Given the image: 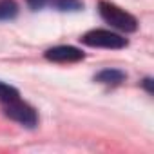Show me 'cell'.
<instances>
[{"mask_svg": "<svg viewBox=\"0 0 154 154\" xmlns=\"http://www.w3.org/2000/svg\"><path fill=\"white\" fill-rule=\"evenodd\" d=\"M80 40H82L85 45H91V47H105V49H122V47L127 45V40H125V38H122V36L116 35V33L105 31V29L89 31V33H85Z\"/></svg>", "mask_w": 154, "mask_h": 154, "instance_id": "7a4b0ae2", "label": "cell"}, {"mask_svg": "<svg viewBox=\"0 0 154 154\" xmlns=\"http://www.w3.org/2000/svg\"><path fill=\"white\" fill-rule=\"evenodd\" d=\"M18 98V91L4 82H0V103H8Z\"/></svg>", "mask_w": 154, "mask_h": 154, "instance_id": "52a82bcc", "label": "cell"}, {"mask_svg": "<svg viewBox=\"0 0 154 154\" xmlns=\"http://www.w3.org/2000/svg\"><path fill=\"white\" fill-rule=\"evenodd\" d=\"M96 80L102 82V84H109V85H116L123 80V72L122 71H116V69H105L102 71L98 76H96Z\"/></svg>", "mask_w": 154, "mask_h": 154, "instance_id": "5b68a950", "label": "cell"}, {"mask_svg": "<svg viewBox=\"0 0 154 154\" xmlns=\"http://www.w3.org/2000/svg\"><path fill=\"white\" fill-rule=\"evenodd\" d=\"M45 58L51 62H78L84 58V53L72 45H58L49 51H45Z\"/></svg>", "mask_w": 154, "mask_h": 154, "instance_id": "277c9868", "label": "cell"}, {"mask_svg": "<svg viewBox=\"0 0 154 154\" xmlns=\"http://www.w3.org/2000/svg\"><path fill=\"white\" fill-rule=\"evenodd\" d=\"M58 6L62 9H71V8H78V2H76V0H60Z\"/></svg>", "mask_w": 154, "mask_h": 154, "instance_id": "ba28073f", "label": "cell"}, {"mask_svg": "<svg viewBox=\"0 0 154 154\" xmlns=\"http://www.w3.org/2000/svg\"><path fill=\"white\" fill-rule=\"evenodd\" d=\"M4 105H6V114H8L11 120L22 123V125H26V127H35V125H36V120H38V118H36L35 109H33L31 105L20 102V98H17V100H13V102H8V103H4Z\"/></svg>", "mask_w": 154, "mask_h": 154, "instance_id": "3957f363", "label": "cell"}, {"mask_svg": "<svg viewBox=\"0 0 154 154\" xmlns=\"http://www.w3.org/2000/svg\"><path fill=\"white\" fill-rule=\"evenodd\" d=\"M18 8L13 0H2L0 2V20H8V18H13L17 15Z\"/></svg>", "mask_w": 154, "mask_h": 154, "instance_id": "8992f818", "label": "cell"}, {"mask_svg": "<svg viewBox=\"0 0 154 154\" xmlns=\"http://www.w3.org/2000/svg\"><path fill=\"white\" fill-rule=\"evenodd\" d=\"M47 2H49V0H27V4H29L33 9H40V8H44Z\"/></svg>", "mask_w": 154, "mask_h": 154, "instance_id": "9c48e42d", "label": "cell"}, {"mask_svg": "<svg viewBox=\"0 0 154 154\" xmlns=\"http://www.w3.org/2000/svg\"><path fill=\"white\" fill-rule=\"evenodd\" d=\"M100 15H102V18H103L107 24H111L112 27H116V29H120V31L132 33V31H136V27H138L136 18H134L131 13L120 9V8L114 6V4L100 2Z\"/></svg>", "mask_w": 154, "mask_h": 154, "instance_id": "6da1fadb", "label": "cell"}]
</instances>
